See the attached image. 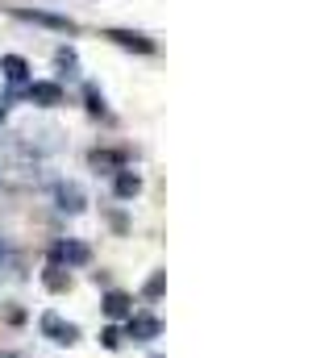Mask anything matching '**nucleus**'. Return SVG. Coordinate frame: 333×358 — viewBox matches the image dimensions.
<instances>
[{
	"instance_id": "f257e3e1",
	"label": "nucleus",
	"mask_w": 333,
	"mask_h": 358,
	"mask_svg": "<svg viewBox=\"0 0 333 358\" xmlns=\"http://www.w3.org/2000/svg\"><path fill=\"white\" fill-rule=\"evenodd\" d=\"M17 21H29V25H42V29H55V34H76V21L63 17V13H46V8H13Z\"/></svg>"
},
{
	"instance_id": "f03ea898",
	"label": "nucleus",
	"mask_w": 333,
	"mask_h": 358,
	"mask_svg": "<svg viewBox=\"0 0 333 358\" xmlns=\"http://www.w3.org/2000/svg\"><path fill=\"white\" fill-rule=\"evenodd\" d=\"M38 325H42V334H46L55 346H76V342H80V329H76L71 321H63L59 313H42Z\"/></svg>"
},
{
	"instance_id": "7ed1b4c3",
	"label": "nucleus",
	"mask_w": 333,
	"mask_h": 358,
	"mask_svg": "<svg viewBox=\"0 0 333 358\" xmlns=\"http://www.w3.org/2000/svg\"><path fill=\"white\" fill-rule=\"evenodd\" d=\"M125 334H129L134 342H155V338L163 334V321L150 317V313H129V317H125Z\"/></svg>"
},
{
	"instance_id": "20e7f679",
	"label": "nucleus",
	"mask_w": 333,
	"mask_h": 358,
	"mask_svg": "<svg viewBox=\"0 0 333 358\" xmlns=\"http://www.w3.org/2000/svg\"><path fill=\"white\" fill-rule=\"evenodd\" d=\"M25 96H29V104H38V108H59V104H63V84H55V80H34V84L25 88Z\"/></svg>"
},
{
	"instance_id": "39448f33",
	"label": "nucleus",
	"mask_w": 333,
	"mask_h": 358,
	"mask_svg": "<svg viewBox=\"0 0 333 358\" xmlns=\"http://www.w3.org/2000/svg\"><path fill=\"white\" fill-rule=\"evenodd\" d=\"M87 259H92V250L83 242H59L50 250V263H59V267H83Z\"/></svg>"
},
{
	"instance_id": "423d86ee",
	"label": "nucleus",
	"mask_w": 333,
	"mask_h": 358,
	"mask_svg": "<svg viewBox=\"0 0 333 358\" xmlns=\"http://www.w3.org/2000/svg\"><path fill=\"white\" fill-rule=\"evenodd\" d=\"M55 200H59V208H63V213H71V217L83 213V204H87V200H83V187H80V183H71V179L55 183Z\"/></svg>"
},
{
	"instance_id": "0eeeda50",
	"label": "nucleus",
	"mask_w": 333,
	"mask_h": 358,
	"mask_svg": "<svg viewBox=\"0 0 333 358\" xmlns=\"http://www.w3.org/2000/svg\"><path fill=\"white\" fill-rule=\"evenodd\" d=\"M104 38L117 42V46H125V50H138V55H150L155 50V42L146 34H134V29H104Z\"/></svg>"
},
{
	"instance_id": "6e6552de",
	"label": "nucleus",
	"mask_w": 333,
	"mask_h": 358,
	"mask_svg": "<svg viewBox=\"0 0 333 358\" xmlns=\"http://www.w3.org/2000/svg\"><path fill=\"white\" fill-rule=\"evenodd\" d=\"M0 71H4V80H8L13 88H21V84L29 80V63H25L21 55H4V59H0Z\"/></svg>"
},
{
	"instance_id": "1a4fd4ad",
	"label": "nucleus",
	"mask_w": 333,
	"mask_h": 358,
	"mask_svg": "<svg viewBox=\"0 0 333 358\" xmlns=\"http://www.w3.org/2000/svg\"><path fill=\"white\" fill-rule=\"evenodd\" d=\"M87 163H92V171L117 176V171L125 167V155H117V150H92V155H87Z\"/></svg>"
},
{
	"instance_id": "9d476101",
	"label": "nucleus",
	"mask_w": 333,
	"mask_h": 358,
	"mask_svg": "<svg viewBox=\"0 0 333 358\" xmlns=\"http://www.w3.org/2000/svg\"><path fill=\"white\" fill-rule=\"evenodd\" d=\"M113 192H117V200H134V196L142 192V176H138V171H129V167H121L117 179H113Z\"/></svg>"
},
{
	"instance_id": "9b49d317",
	"label": "nucleus",
	"mask_w": 333,
	"mask_h": 358,
	"mask_svg": "<svg viewBox=\"0 0 333 358\" xmlns=\"http://www.w3.org/2000/svg\"><path fill=\"white\" fill-rule=\"evenodd\" d=\"M42 287H46V292H55V296H59V292H67V287H71V275H67V267L50 263V267L42 271Z\"/></svg>"
},
{
	"instance_id": "f8f14e48",
	"label": "nucleus",
	"mask_w": 333,
	"mask_h": 358,
	"mask_svg": "<svg viewBox=\"0 0 333 358\" xmlns=\"http://www.w3.org/2000/svg\"><path fill=\"white\" fill-rule=\"evenodd\" d=\"M104 313H108L113 321H125V317L134 313V300H129L125 292H108V296H104Z\"/></svg>"
},
{
	"instance_id": "ddd939ff",
	"label": "nucleus",
	"mask_w": 333,
	"mask_h": 358,
	"mask_svg": "<svg viewBox=\"0 0 333 358\" xmlns=\"http://www.w3.org/2000/svg\"><path fill=\"white\" fill-rule=\"evenodd\" d=\"M83 100H87V113H92V117H104V96L96 92V84L83 88Z\"/></svg>"
},
{
	"instance_id": "4468645a",
	"label": "nucleus",
	"mask_w": 333,
	"mask_h": 358,
	"mask_svg": "<svg viewBox=\"0 0 333 358\" xmlns=\"http://www.w3.org/2000/svg\"><path fill=\"white\" fill-rule=\"evenodd\" d=\"M163 283H166V271H155V275L146 279V287H142V296H146V300H159V296H163Z\"/></svg>"
},
{
	"instance_id": "2eb2a0df",
	"label": "nucleus",
	"mask_w": 333,
	"mask_h": 358,
	"mask_svg": "<svg viewBox=\"0 0 333 358\" xmlns=\"http://www.w3.org/2000/svg\"><path fill=\"white\" fill-rule=\"evenodd\" d=\"M121 338H125V334H121V329H113V325H108V329H104V334H100V346H104V350H117V346H121Z\"/></svg>"
},
{
	"instance_id": "dca6fc26",
	"label": "nucleus",
	"mask_w": 333,
	"mask_h": 358,
	"mask_svg": "<svg viewBox=\"0 0 333 358\" xmlns=\"http://www.w3.org/2000/svg\"><path fill=\"white\" fill-rule=\"evenodd\" d=\"M55 59H59V67H67V71H76V50H71V46H63V50H59Z\"/></svg>"
},
{
	"instance_id": "f3484780",
	"label": "nucleus",
	"mask_w": 333,
	"mask_h": 358,
	"mask_svg": "<svg viewBox=\"0 0 333 358\" xmlns=\"http://www.w3.org/2000/svg\"><path fill=\"white\" fill-rule=\"evenodd\" d=\"M4 117H8V108H4V104H0V125H4Z\"/></svg>"
}]
</instances>
